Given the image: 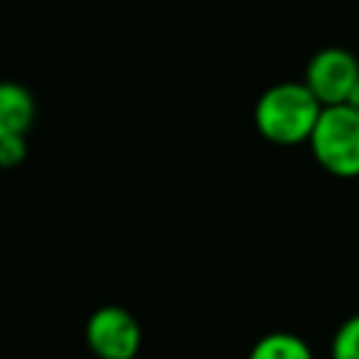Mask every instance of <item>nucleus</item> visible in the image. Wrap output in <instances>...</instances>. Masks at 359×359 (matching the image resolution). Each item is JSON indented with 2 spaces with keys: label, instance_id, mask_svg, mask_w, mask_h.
Masks as SVG:
<instances>
[{
  "label": "nucleus",
  "instance_id": "1",
  "mask_svg": "<svg viewBox=\"0 0 359 359\" xmlns=\"http://www.w3.org/2000/svg\"><path fill=\"white\" fill-rule=\"evenodd\" d=\"M323 109L325 107L314 98V93L306 84L283 81V84L269 87L258 98L255 126L266 140L278 146H294V143L311 140Z\"/></svg>",
  "mask_w": 359,
  "mask_h": 359
},
{
  "label": "nucleus",
  "instance_id": "2",
  "mask_svg": "<svg viewBox=\"0 0 359 359\" xmlns=\"http://www.w3.org/2000/svg\"><path fill=\"white\" fill-rule=\"evenodd\" d=\"M309 146L334 177H359V112L348 104L325 107Z\"/></svg>",
  "mask_w": 359,
  "mask_h": 359
},
{
  "label": "nucleus",
  "instance_id": "3",
  "mask_svg": "<svg viewBox=\"0 0 359 359\" xmlns=\"http://www.w3.org/2000/svg\"><path fill=\"white\" fill-rule=\"evenodd\" d=\"M84 342L98 359H137L143 331L137 317L123 306H101L87 317Z\"/></svg>",
  "mask_w": 359,
  "mask_h": 359
},
{
  "label": "nucleus",
  "instance_id": "4",
  "mask_svg": "<svg viewBox=\"0 0 359 359\" xmlns=\"http://www.w3.org/2000/svg\"><path fill=\"white\" fill-rule=\"evenodd\" d=\"M359 81V62L345 48H323L306 67V87L323 107H339L348 101Z\"/></svg>",
  "mask_w": 359,
  "mask_h": 359
},
{
  "label": "nucleus",
  "instance_id": "5",
  "mask_svg": "<svg viewBox=\"0 0 359 359\" xmlns=\"http://www.w3.org/2000/svg\"><path fill=\"white\" fill-rule=\"evenodd\" d=\"M34 98L17 81H0V137H25L34 123Z\"/></svg>",
  "mask_w": 359,
  "mask_h": 359
},
{
  "label": "nucleus",
  "instance_id": "6",
  "mask_svg": "<svg viewBox=\"0 0 359 359\" xmlns=\"http://www.w3.org/2000/svg\"><path fill=\"white\" fill-rule=\"evenodd\" d=\"M247 359H314V353L303 337L289 331H272L250 348Z\"/></svg>",
  "mask_w": 359,
  "mask_h": 359
},
{
  "label": "nucleus",
  "instance_id": "7",
  "mask_svg": "<svg viewBox=\"0 0 359 359\" xmlns=\"http://www.w3.org/2000/svg\"><path fill=\"white\" fill-rule=\"evenodd\" d=\"M331 359H359V314L348 317L334 339H331Z\"/></svg>",
  "mask_w": 359,
  "mask_h": 359
},
{
  "label": "nucleus",
  "instance_id": "8",
  "mask_svg": "<svg viewBox=\"0 0 359 359\" xmlns=\"http://www.w3.org/2000/svg\"><path fill=\"white\" fill-rule=\"evenodd\" d=\"M25 137H0V168H14L25 160Z\"/></svg>",
  "mask_w": 359,
  "mask_h": 359
},
{
  "label": "nucleus",
  "instance_id": "9",
  "mask_svg": "<svg viewBox=\"0 0 359 359\" xmlns=\"http://www.w3.org/2000/svg\"><path fill=\"white\" fill-rule=\"evenodd\" d=\"M345 104H348L351 109H356V112H359V81H356V87H353V93L348 95V101H345Z\"/></svg>",
  "mask_w": 359,
  "mask_h": 359
}]
</instances>
